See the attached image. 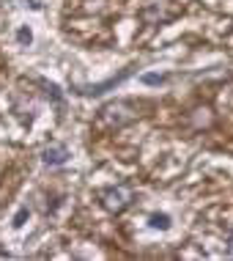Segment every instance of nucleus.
<instances>
[{"label":"nucleus","instance_id":"obj_1","mask_svg":"<svg viewBox=\"0 0 233 261\" xmlns=\"http://www.w3.org/2000/svg\"><path fill=\"white\" fill-rule=\"evenodd\" d=\"M99 201H102V206L107 209L110 215H121L124 209L132 206V201H135V193H132V187H126V185H115V187L102 190Z\"/></svg>","mask_w":233,"mask_h":261},{"label":"nucleus","instance_id":"obj_2","mask_svg":"<svg viewBox=\"0 0 233 261\" xmlns=\"http://www.w3.org/2000/svg\"><path fill=\"white\" fill-rule=\"evenodd\" d=\"M132 118H135V108H132L129 102H115V105H107V108L102 110L99 121H102V124H107L110 129H115V126L129 124Z\"/></svg>","mask_w":233,"mask_h":261},{"label":"nucleus","instance_id":"obj_3","mask_svg":"<svg viewBox=\"0 0 233 261\" xmlns=\"http://www.w3.org/2000/svg\"><path fill=\"white\" fill-rule=\"evenodd\" d=\"M69 149L63 143H49V146H44L41 149V162H44L47 168H61V165H66L69 162Z\"/></svg>","mask_w":233,"mask_h":261},{"label":"nucleus","instance_id":"obj_4","mask_svg":"<svg viewBox=\"0 0 233 261\" xmlns=\"http://www.w3.org/2000/svg\"><path fill=\"white\" fill-rule=\"evenodd\" d=\"M129 74H132V69H126V72H121L118 77H110L107 83H99V86H91V88H77V91H80V94H85V96H96V94H104V91L112 88V86H118V83L126 80Z\"/></svg>","mask_w":233,"mask_h":261},{"label":"nucleus","instance_id":"obj_5","mask_svg":"<svg viewBox=\"0 0 233 261\" xmlns=\"http://www.w3.org/2000/svg\"><path fill=\"white\" fill-rule=\"evenodd\" d=\"M148 223H151V228H162V231L170 228V217H167V215H151V217H148Z\"/></svg>","mask_w":233,"mask_h":261},{"label":"nucleus","instance_id":"obj_6","mask_svg":"<svg viewBox=\"0 0 233 261\" xmlns=\"http://www.w3.org/2000/svg\"><path fill=\"white\" fill-rule=\"evenodd\" d=\"M17 39L22 41V44H31V41H33V33L27 31V28H19V31H17Z\"/></svg>","mask_w":233,"mask_h":261},{"label":"nucleus","instance_id":"obj_7","mask_svg":"<svg viewBox=\"0 0 233 261\" xmlns=\"http://www.w3.org/2000/svg\"><path fill=\"white\" fill-rule=\"evenodd\" d=\"M228 256L233 258V231H230V239H228Z\"/></svg>","mask_w":233,"mask_h":261}]
</instances>
